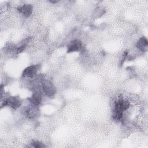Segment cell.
<instances>
[{"instance_id": "6da1fadb", "label": "cell", "mask_w": 148, "mask_h": 148, "mask_svg": "<svg viewBox=\"0 0 148 148\" xmlns=\"http://www.w3.org/2000/svg\"><path fill=\"white\" fill-rule=\"evenodd\" d=\"M130 107V103L128 101L123 99V98H120L114 102V106L113 111L123 113Z\"/></svg>"}, {"instance_id": "7a4b0ae2", "label": "cell", "mask_w": 148, "mask_h": 148, "mask_svg": "<svg viewBox=\"0 0 148 148\" xmlns=\"http://www.w3.org/2000/svg\"><path fill=\"white\" fill-rule=\"evenodd\" d=\"M42 86L43 91L48 97H51L55 94L56 92V88L50 81L43 80L42 83Z\"/></svg>"}, {"instance_id": "3957f363", "label": "cell", "mask_w": 148, "mask_h": 148, "mask_svg": "<svg viewBox=\"0 0 148 148\" xmlns=\"http://www.w3.org/2000/svg\"><path fill=\"white\" fill-rule=\"evenodd\" d=\"M21 101L19 98L16 97H10L8 98L5 99L2 104V107L9 105L10 107L14 109H16L21 105Z\"/></svg>"}, {"instance_id": "277c9868", "label": "cell", "mask_w": 148, "mask_h": 148, "mask_svg": "<svg viewBox=\"0 0 148 148\" xmlns=\"http://www.w3.org/2000/svg\"><path fill=\"white\" fill-rule=\"evenodd\" d=\"M40 68L39 65H31L27 68H26L23 72V77H34L37 71L39 70Z\"/></svg>"}, {"instance_id": "5b68a950", "label": "cell", "mask_w": 148, "mask_h": 148, "mask_svg": "<svg viewBox=\"0 0 148 148\" xmlns=\"http://www.w3.org/2000/svg\"><path fill=\"white\" fill-rule=\"evenodd\" d=\"M82 48V42L79 40H73L71 41L68 46V52L77 51Z\"/></svg>"}, {"instance_id": "8992f818", "label": "cell", "mask_w": 148, "mask_h": 148, "mask_svg": "<svg viewBox=\"0 0 148 148\" xmlns=\"http://www.w3.org/2000/svg\"><path fill=\"white\" fill-rule=\"evenodd\" d=\"M17 10L24 16L29 17L32 13V6L29 4H25L23 6L18 7L17 8Z\"/></svg>"}, {"instance_id": "52a82bcc", "label": "cell", "mask_w": 148, "mask_h": 148, "mask_svg": "<svg viewBox=\"0 0 148 148\" xmlns=\"http://www.w3.org/2000/svg\"><path fill=\"white\" fill-rule=\"evenodd\" d=\"M28 100L32 103V105H34L36 106H38L40 103L41 100H42L41 93L38 91L34 92L31 96V97L28 98Z\"/></svg>"}, {"instance_id": "ba28073f", "label": "cell", "mask_w": 148, "mask_h": 148, "mask_svg": "<svg viewBox=\"0 0 148 148\" xmlns=\"http://www.w3.org/2000/svg\"><path fill=\"white\" fill-rule=\"evenodd\" d=\"M25 114L27 117L29 119H34L38 115V110L36 108V106L33 105L31 106H28L25 110Z\"/></svg>"}, {"instance_id": "9c48e42d", "label": "cell", "mask_w": 148, "mask_h": 148, "mask_svg": "<svg viewBox=\"0 0 148 148\" xmlns=\"http://www.w3.org/2000/svg\"><path fill=\"white\" fill-rule=\"evenodd\" d=\"M148 46V42L145 37L140 38L136 43V47L142 51H146Z\"/></svg>"}, {"instance_id": "30bf717a", "label": "cell", "mask_w": 148, "mask_h": 148, "mask_svg": "<svg viewBox=\"0 0 148 148\" xmlns=\"http://www.w3.org/2000/svg\"><path fill=\"white\" fill-rule=\"evenodd\" d=\"M31 145L32 147H36V148H39V147H44L45 146L40 142L39 141H34L32 142Z\"/></svg>"}, {"instance_id": "8fae6325", "label": "cell", "mask_w": 148, "mask_h": 148, "mask_svg": "<svg viewBox=\"0 0 148 148\" xmlns=\"http://www.w3.org/2000/svg\"><path fill=\"white\" fill-rule=\"evenodd\" d=\"M50 2H51V3H56V2H58V1H50Z\"/></svg>"}]
</instances>
